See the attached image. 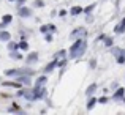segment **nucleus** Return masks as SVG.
I'll use <instances>...</instances> for the list:
<instances>
[{"instance_id":"obj_5","label":"nucleus","mask_w":125,"mask_h":115,"mask_svg":"<svg viewBox=\"0 0 125 115\" xmlns=\"http://www.w3.org/2000/svg\"><path fill=\"white\" fill-rule=\"evenodd\" d=\"M78 35H79V36H85V35H87L85 28H79V30H76L74 33H71V38H73V36H78Z\"/></svg>"},{"instance_id":"obj_6","label":"nucleus","mask_w":125,"mask_h":115,"mask_svg":"<svg viewBox=\"0 0 125 115\" xmlns=\"http://www.w3.org/2000/svg\"><path fill=\"white\" fill-rule=\"evenodd\" d=\"M95 103H98L95 98H90V101H89V104H87V109H92V107L95 106Z\"/></svg>"},{"instance_id":"obj_10","label":"nucleus","mask_w":125,"mask_h":115,"mask_svg":"<svg viewBox=\"0 0 125 115\" xmlns=\"http://www.w3.org/2000/svg\"><path fill=\"white\" fill-rule=\"evenodd\" d=\"M113 44V39H109V38H106V46H111Z\"/></svg>"},{"instance_id":"obj_4","label":"nucleus","mask_w":125,"mask_h":115,"mask_svg":"<svg viewBox=\"0 0 125 115\" xmlns=\"http://www.w3.org/2000/svg\"><path fill=\"white\" fill-rule=\"evenodd\" d=\"M95 90H97V84H92V85H89V88L85 90V96H92Z\"/></svg>"},{"instance_id":"obj_9","label":"nucleus","mask_w":125,"mask_h":115,"mask_svg":"<svg viewBox=\"0 0 125 115\" xmlns=\"http://www.w3.org/2000/svg\"><path fill=\"white\" fill-rule=\"evenodd\" d=\"M94 8H95V5H92V6H89V8H87V9H85V14H89V13H90V11H92V9H94Z\"/></svg>"},{"instance_id":"obj_2","label":"nucleus","mask_w":125,"mask_h":115,"mask_svg":"<svg viewBox=\"0 0 125 115\" xmlns=\"http://www.w3.org/2000/svg\"><path fill=\"white\" fill-rule=\"evenodd\" d=\"M114 32H116V33H122V32H125V19L120 21V24L114 28Z\"/></svg>"},{"instance_id":"obj_3","label":"nucleus","mask_w":125,"mask_h":115,"mask_svg":"<svg viewBox=\"0 0 125 115\" xmlns=\"http://www.w3.org/2000/svg\"><path fill=\"white\" fill-rule=\"evenodd\" d=\"M124 95H125L124 88H119V90H117V93L113 96V99H114V101H119V99H122V98H124Z\"/></svg>"},{"instance_id":"obj_8","label":"nucleus","mask_w":125,"mask_h":115,"mask_svg":"<svg viewBox=\"0 0 125 115\" xmlns=\"http://www.w3.org/2000/svg\"><path fill=\"white\" fill-rule=\"evenodd\" d=\"M98 103H101V104H106V103H108V98H106V96L100 98V99H98Z\"/></svg>"},{"instance_id":"obj_7","label":"nucleus","mask_w":125,"mask_h":115,"mask_svg":"<svg viewBox=\"0 0 125 115\" xmlns=\"http://www.w3.org/2000/svg\"><path fill=\"white\" fill-rule=\"evenodd\" d=\"M81 11H83V8L76 6V8H73V9H71V14H78V13H81Z\"/></svg>"},{"instance_id":"obj_1","label":"nucleus","mask_w":125,"mask_h":115,"mask_svg":"<svg viewBox=\"0 0 125 115\" xmlns=\"http://www.w3.org/2000/svg\"><path fill=\"white\" fill-rule=\"evenodd\" d=\"M85 47H87V43H85V39H84V38H79L73 46H71V49H70V55H71L73 58L81 57V55H83L84 52H85Z\"/></svg>"}]
</instances>
